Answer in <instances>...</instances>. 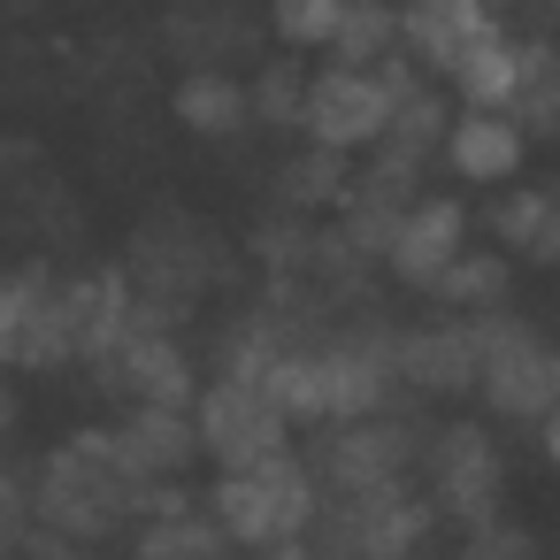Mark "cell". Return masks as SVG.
Wrapping results in <instances>:
<instances>
[{"label":"cell","instance_id":"6da1fadb","mask_svg":"<svg viewBox=\"0 0 560 560\" xmlns=\"http://www.w3.org/2000/svg\"><path fill=\"white\" fill-rule=\"evenodd\" d=\"M162 483H147L131 468V453L116 445V430H70L62 445H47V460L32 468V514L39 529L78 537L85 552L139 529Z\"/></svg>","mask_w":560,"mask_h":560},{"label":"cell","instance_id":"7a4b0ae2","mask_svg":"<svg viewBox=\"0 0 560 560\" xmlns=\"http://www.w3.org/2000/svg\"><path fill=\"white\" fill-rule=\"evenodd\" d=\"M208 514H215V529H223L246 560H261V552H277V545H292V537L315 529V514H323V476H315V460L292 453V445L269 453V460H254V468H215Z\"/></svg>","mask_w":560,"mask_h":560},{"label":"cell","instance_id":"3957f363","mask_svg":"<svg viewBox=\"0 0 560 560\" xmlns=\"http://www.w3.org/2000/svg\"><path fill=\"white\" fill-rule=\"evenodd\" d=\"M438 499L399 476V483H376V491H323V514L315 529L346 552V560H415L430 552V529H438Z\"/></svg>","mask_w":560,"mask_h":560},{"label":"cell","instance_id":"277c9868","mask_svg":"<svg viewBox=\"0 0 560 560\" xmlns=\"http://www.w3.org/2000/svg\"><path fill=\"white\" fill-rule=\"evenodd\" d=\"M415 483L438 499V514L453 529H476L499 514V491H506V460H499V438L483 422H445L422 438V460H415Z\"/></svg>","mask_w":560,"mask_h":560},{"label":"cell","instance_id":"5b68a950","mask_svg":"<svg viewBox=\"0 0 560 560\" xmlns=\"http://www.w3.org/2000/svg\"><path fill=\"white\" fill-rule=\"evenodd\" d=\"M192 422H200V453H208L215 468H254V460H269V453L292 445L284 407L269 399V384H246V376H215V384H200Z\"/></svg>","mask_w":560,"mask_h":560},{"label":"cell","instance_id":"8992f818","mask_svg":"<svg viewBox=\"0 0 560 560\" xmlns=\"http://www.w3.org/2000/svg\"><path fill=\"white\" fill-rule=\"evenodd\" d=\"M476 338H483V384L476 392L499 407V422H537L560 399V353L514 315H476Z\"/></svg>","mask_w":560,"mask_h":560},{"label":"cell","instance_id":"52a82bcc","mask_svg":"<svg viewBox=\"0 0 560 560\" xmlns=\"http://www.w3.org/2000/svg\"><path fill=\"white\" fill-rule=\"evenodd\" d=\"M62 361H78L70 284L55 269H9L0 277V369H62Z\"/></svg>","mask_w":560,"mask_h":560},{"label":"cell","instance_id":"ba28073f","mask_svg":"<svg viewBox=\"0 0 560 560\" xmlns=\"http://www.w3.org/2000/svg\"><path fill=\"white\" fill-rule=\"evenodd\" d=\"M407 101H415V93H407L399 78H376L369 62H338V70H323V78L307 85V108H300V124L315 131V147H338V154H353V147L384 139V131H392V116H399Z\"/></svg>","mask_w":560,"mask_h":560},{"label":"cell","instance_id":"9c48e42d","mask_svg":"<svg viewBox=\"0 0 560 560\" xmlns=\"http://www.w3.org/2000/svg\"><path fill=\"white\" fill-rule=\"evenodd\" d=\"M116 399H131V407H192L200 399V384H192V353L177 346V330L162 323V315H131V330H124V346L93 369Z\"/></svg>","mask_w":560,"mask_h":560},{"label":"cell","instance_id":"30bf717a","mask_svg":"<svg viewBox=\"0 0 560 560\" xmlns=\"http://www.w3.org/2000/svg\"><path fill=\"white\" fill-rule=\"evenodd\" d=\"M415 460H422V430L407 415H369V422H330L323 430L315 476H323V491H376V483L415 476Z\"/></svg>","mask_w":560,"mask_h":560},{"label":"cell","instance_id":"8fae6325","mask_svg":"<svg viewBox=\"0 0 560 560\" xmlns=\"http://www.w3.org/2000/svg\"><path fill=\"white\" fill-rule=\"evenodd\" d=\"M399 384L415 399H468L483 384V338L476 315H438L422 330H399Z\"/></svg>","mask_w":560,"mask_h":560},{"label":"cell","instance_id":"7c38bea8","mask_svg":"<svg viewBox=\"0 0 560 560\" xmlns=\"http://www.w3.org/2000/svg\"><path fill=\"white\" fill-rule=\"evenodd\" d=\"M460 254H468V208L460 200H407V215H399V231L384 246L392 277L399 284H422V292H438V277Z\"/></svg>","mask_w":560,"mask_h":560},{"label":"cell","instance_id":"4fadbf2b","mask_svg":"<svg viewBox=\"0 0 560 560\" xmlns=\"http://www.w3.org/2000/svg\"><path fill=\"white\" fill-rule=\"evenodd\" d=\"M445 162H453V177H468V185H514V170H522V154H529V131H522V116H506V108H468L460 124H445V147H438Z\"/></svg>","mask_w":560,"mask_h":560},{"label":"cell","instance_id":"5bb4252c","mask_svg":"<svg viewBox=\"0 0 560 560\" xmlns=\"http://www.w3.org/2000/svg\"><path fill=\"white\" fill-rule=\"evenodd\" d=\"M116 445L131 453V468H139L147 483H185L192 460H208L192 407H131V415L116 422Z\"/></svg>","mask_w":560,"mask_h":560},{"label":"cell","instance_id":"9a60e30c","mask_svg":"<svg viewBox=\"0 0 560 560\" xmlns=\"http://www.w3.org/2000/svg\"><path fill=\"white\" fill-rule=\"evenodd\" d=\"M231 552H238V545L215 529L208 499H185L177 483L154 491V506H147V522H139V545H131V560H231Z\"/></svg>","mask_w":560,"mask_h":560},{"label":"cell","instance_id":"2e32d148","mask_svg":"<svg viewBox=\"0 0 560 560\" xmlns=\"http://www.w3.org/2000/svg\"><path fill=\"white\" fill-rule=\"evenodd\" d=\"M131 315H139V300H131V277H116V269H101V277H78V284H70V338H78V361H85V369H101V361L124 346Z\"/></svg>","mask_w":560,"mask_h":560},{"label":"cell","instance_id":"e0dca14e","mask_svg":"<svg viewBox=\"0 0 560 560\" xmlns=\"http://www.w3.org/2000/svg\"><path fill=\"white\" fill-rule=\"evenodd\" d=\"M499 24L483 16V0H415L407 9V39H415V55H430L438 70H453L468 47H483Z\"/></svg>","mask_w":560,"mask_h":560},{"label":"cell","instance_id":"ac0fdd59","mask_svg":"<svg viewBox=\"0 0 560 560\" xmlns=\"http://www.w3.org/2000/svg\"><path fill=\"white\" fill-rule=\"evenodd\" d=\"M491 238L529 261H560V185H514L491 208Z\"/></svg>","mask_w":560,"mask_h":560},{"label":"cell","instance_id":"d6986e66","mask_svg":"<svg viewBox=\"0 0 560 560\" xmlns=\"http://www.w3.org/2000/svg\"><path fill=\"white\" fill-rule=\"evenodd\" d=\"M292 346H300V338H292L284 315H246V323H231V338H223V376L269 384V369H277Z\"/></svg>","mask_w":560,"mask_h":560},{"label":"cell","instance_id":"ffe728a7","mask_svg":"<svg viewBox=\"0 0 560 560\" xmlns=\"http://www.w3.org/2000/svg\"><path fill=\"white\" fill-rule=\"evenodd\" d=\"M246 108H254V101H246V85H231V78H208V70H200V78L177 85V116H185L192 131H208V139H231V131L246 124Z\"/></svg>","mask_w":560,"mask_h":560},{"label":"cell","instance_id":"44dd1931","mask_svg":"<svg viewBox=\"0 0 560 560\" xmlns=\"http://www.w3.org/2000/svg\"><path fill=\"white\" fill-rule=\"evenodd\" d=\"M499 292H506V261H499V254H460V261L438 277V300H445L453 315H491Z\"/></svg>","mask_w":560,"mask_h":560},{"label":"cell","instance_id":"7402d4cb","mask_svg":"<svg viewBox=\"0 0 560 560\" xmlns=\"http://www.w3.org/2000/svg\"><path fill=\"white\" fill-rule=\"evenodd\" d=\"M346 16H353V0H277V32L292 47H338Z\"/></svg>","mask_w":560,"mask_h":560},{"label":"cell","instance_id":"603a6c76","mask_svg":"<svg viewBox=\"0 0 560 560\" xmlns=\"http://www.w3.org/2000/svg\"><path fill=\"white\" fill-rule=\"evenodd\" d=\"M460 560H545L537 529H522L514 514H491L476 529H460Z\"/></svg>","mask_w":560,"mask_h":560},{"label":"cell","instance_id":"cb8c5ba5","mask_svg":"<svg viewBox=\"0 0 560 560\" xmlns=\"http://www.w3.org/2000/svg\"><path fill=\"white\" fill-rule=\"evenodd\" d=\"M32 476H16V468H0V560H16L24 552V537H32Z\"/></svg>","mask_w":560,"mask_h":560},{"label":"cell","instance_id":"d4e9b609","mask_svg":"<svg viewBox=\"0 0 560 560\" xmlns=\"http://www.w3.org/2000/svg\"><path fill=\"white\" fill-rule=\"evenodd\" d=\"M261 560H346L323 529H307V537H292V545H277V552H261Z\"/></svg>","mask_w":560,"mask_h":560},{"label":"cell","instance_id":"484cf974","mask_svg":"<svg viewBox=\"0 0 560 560\" xmlns=\"http://www.w3.org/2000/svg\"><path fill=\"white\" fill-rule=\"evenodd\" d=\"M537 445H545V460L560 468V399H552V407L537 415Z\"/></svg>","mask_w":560,"mask_h":560},{"label":"cell","instance_id":"4316f807","mask_svg":"<svg viewBox=\"0 0 560 560\" xmlns=\"http://www.w3.org/2000/svg\"><path fill=\"white\" fill-rule=\"evenodd\" d=\"M0 430H16V392L0 384Z\"/></svg>","mask_w":560,"mask_h":560},{"label":"cell","instance_id":"83f0119b","mask_svg":"<svg viewBox=\"0 0 560 560\" xmlns=\"http://www.w3.org/2000/svg\"><path fill=\"white\" fill-rule=\"evenodd\" d=\"M415 560H430V552H415Z\"/></svg>","mask_w":560,"mask_h":560},{"label":"cell","instance_id":"f1b7e54d","mask_svg":"<svg viewBox=\"0 0 560 560\" xmlns=\"http://www.w3.org/2000/svg\"><path fill=\"white\" fill-rule=\"evenodd\" d=\"M552 9H560V0H552Z\"/></svg>","mask_w":560,"mask_h":560}]
</instances>
